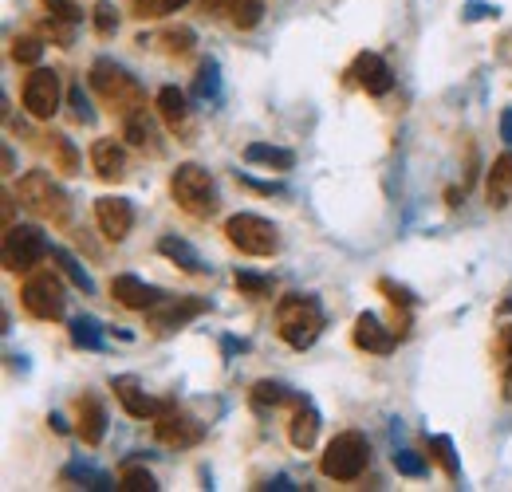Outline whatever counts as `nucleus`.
Segmentation results:
<instances>
[{"mask_svg": "<svg viewBox=\"0 0 512 492\" xmlns=\"http://www.w3.org/2000/svg\"><path fill=\"white\" fill-rule=\"evenodd\" d=\"M91 87H95V95L103 99V107L119 111L123 119L146 107V91H142V83L130 75L127 67H119L115 60H95V67H91Z\"/></svg>", "mask_w": 512, "mask_h": 492, "instance_id": "f257e3e1", "label": "nucleus"}, {"mask_svg": "<svg viewBox=\"0 0 512 492\" xmlns=\"http://www.w3.org/2000/svg\"><path fill=\"white\" fill-rule=\"evenodd\" d=\"M276 331L288 347L304 351L320 339L323 331V308L316 296H284L276 308Z\"/></svg>", "mask_w": 512, "mask_h": 492, "instance_id": "f03ea898", "label": "nucleus"}, {"mask_svg": "<svg viewBox=\"0 0 512 492\" xmlns=\"http://www.w3.org/2000/svg\"><path fill=\"white\" fill-rule=\"evenodd\" d=\"M170 197L178 201L182 213H190L197 221H205V217L217 213V185H213V178H209L201 166H193V162L174 170V178H170Z\"/></svg>", "mask_w": 512, "mask_h": 492, "instance_id": "7ed1b4c3", "label": "nucleus"}, {"mask_svg": "<svg viewBox=\"0 0 512 492\" xmlns=\"http://www.w3.org/2000/svg\"><path fill=\"white\" fill-rule=\"evenodd\" d=\"M367 461H371L367 437L363 433H339V437L327 441V449H323L320 457V469L323 477H331V481H355V477H363Z\"/></svg>", "mask_w": 512, "mask_h": 492, "instance_id": "20e7f679", "label": "nucleus"}, {"mask_svg": "<svg viewBox=\"0 0 512 492\" xmlns=\"http://www.w3.org/2000/svg\"><path fill=\"white\" fill-rule=\"evenodd\" d=\"M16 197H20L36 217H44V221H52V225H64L67 213H71L64 189L52 182V174H44V170L24 174V178H20V189H16Z\"/></svg>", "mask_w": 512, "mask_h": 492, "instance_id": "39448f33", "label": "nucleus"}, {"mask_svg": "<svg viewBox=\"0 0 512 492\" xmlns=\"http://www.w3.org/2000/svg\"><path fill=\"white\" fill-rule=\"evenodd\" d=\"M225 241L245 256H272L280 248V233L272 221H264L256 213H237L225 221Z\"/></svg>", "mask_w": 512, "mask_h": 492, "instance_id": "423d86ee", "label": "nucleus"}, {"mask_svg": "<svg viewBox=\"0 0 512 492\" xmlns=\"http://www.w3.org/2000/svg\"><path fill=\"white\" fill-rule=\"evenodd\" d=\"M48 252H52V245L40 229H32V225L4 229V268L8 272H32Z\"/></svg>", "mask_w": 512, "mask_h": 492, "instance_id": "0eeeda50", "label": "nucleus"}, {"mask_svg": "<svg viewBox=\"0 0 512 492\" xmlns=\"http://www.w3.org/2000/svg\"><path fill=\"white\" fill-rule=\"evenodd\" d=\"M20 304L36 319H60L64 315V288L52 272H32L20 288Z\"/></svg>", "mask_w": 512, "mask_h": 492, "instance_id": "6e6552de", "label": "nucleus"}, {"mask_svg": "<svg viewBox=\"0 0 512 492\" xmlns=\"http://www.w3.org/2000/svg\"><path fill=\"white\" fill-rule=\"evenodd\" d=\"M154 433H158V441L170 445V449H190V445H197V441L205 437V426H201L193 414L178 410L174 402H162V410L154 414Z\"/></svg>", "mask_w": 512, "mask_h": 492, "instance_id": "1a4fd4ad", "label": "nucleus"}, {"mask_svg": "<svg viewBox=\"0 0 512 492\" xmlns=\"http://www.w3.org/2000/svg\"><path fill=\"white\" fill-rule=\"evenodd\" d=\"M24 111L40 123H48L56 111H60V75L48 71V67H36L28 79H24Z\"/></svg>", "mask_w": 512, "mask_h": 492, "instance_id": "9d476101", "label": "nucleus"}, {"mask_svg": "<svg viewBox=\"0 0 512 492\" xmlns=\"http://www.w3.org/2000/svg\"><path fill=\"white\" fill-rule=\"evenodd\" d=\"M201 311H209L205 300H158L154 308L146 311V323L154 327V331H174V327H182V323H190L193 315H201Z\"/></svg>", "mask_w": 512, "mask_h": 492, "instance_id": "9b49d317", "label": "nucleus"}, {"mask_svg": "<svg viewBox=\"0 0 512 492\" xmlns=\"http://www.w3.org/2000/svg\"><path fill=\"white\" fill-rule=\"evenodd\" d=\"M355 347L359 351H371V355H390L394 351V343H398V335H394V327H386L379 315H371V311H363L359 319H355Z\"/></svg>", "mask_w": 512, "mask_h": 492, "instance_id": "f8f14e48", "label": "nucleus"}, {"mask_svg": "<svg viewBox=\"0 0 512 492\" xmlns=\"http://www.w3.org/2000/svg\"><path fill=\"white\" fill-rule=\"evenodd\" d=\"M95 221H99L103 237L123 241L130 233V225H134V209H130V201H123V197H99L95 201Z\"/></svg>", "mask_w": 512, "mask_h": 492, "instance_id": "ddd939ff", "label": "nucleus"}, {"mask_svg": "<svg viewBox=\"0 0 512 492\" xmlns=\"http://www.w3.org/2000/svg\"><path fill=\"white\" fill-rule=\"evenodd\" d=\"M75 433L83 437V445H99L103 437H107V410H103V402L95 398V394H83L79 402H75Z\"/></svg>", "mask_w": 512, "mask_h": 492, "instance_id": "4468645a", "label": "nucleus"}, {"mask_svg": "<svg viewBox=\"0 0 512 492\" xmlns=\"http://www.w3.org/2000/svg\"><path fill=\"white\" fill-rule=\"evenodd\" d=\"M351 75H355V83H359L367 95H386V91L394 87L390 67H386V60L383 56H375V52H363L359 60L351 63Z\"/></svg>", "mask_w": 512, "mask_h": 492, "instance_id": "2eb2a0df", "label": "nucleus"}, {"mask_svg": "<svg viewBox=\"0 0 512 492\" xmlns=\"http://www.w3.org/2000/svg\"><path fill=\"white\" fill-rule=\"evenodd\" d=\"M111 390H115V398L123 402V410H127L130 418H154V414L162 410V402H154V398L142 390V382H138V378H130V374L115 378V382H111Z\"/></svg>", "mask_w": 512, "mask_h": 492, "instance_id": "dca6fc26", "label": "nucleus"}, {"mask_svg": "<svg viewBox=\"0 0 512 492\" xmlns=\"http://www.w3.org/2000/svg\"><path fill=\"white\" fill-rule=\"evenodd\" d=\"M91 170L103 178V182H119L127 174V150L115 142V138H99L91 146Z\"/></svg>", "mask_w": 512, "mask_h": 492, "instance_id": "f3484780", "label": "nucleus"}, {"mask_svg": "<svg viewBox=\"0 0 512 492\" xmlns=\"http://www.w3.org/2000/svg\"><path fill=\"white\" fill-rule=\"evenodd\" d=\"M111 296L130 311H150L162 300V292L150 288V284H142L138 276H115V280H111Z\"/></svg>", "mask_w": 512, "mask_h": 492, "instance_id": "a211bd4d", "label": "nucleus"}, {"mask_svg": "<svg viewBox=\"0 0 512 492\" xmlns=\"http://www.w3.org/2000/svg\"><path fill=\"white\" fill-rule=\"evenodd\" d=\"M158 115L174 134H190V107H186V95L178 87H162L158 91Z\"/></svg>", "mask_w": 512, "mask_h": 492, "instance_id": "6ab92c4d", "label": "nucleus"}, {"mask_svg": "<svg viewBox=\"0 0 512 492\" xmlns=\"http://www.w3.org/2000/svg\"><path fill=\"white\" fill-rule=\"evenodd\" d=\"M485 197H489L493 209H505L512 201V150H505V154L493 162L489 182H485Z\"/></svg>", "mask_w": 512, "mask_h": 492, "instance_id": "aec40b11", "label": "nucleus"}, {"mask_svg": "<svg viewBox=\"0 0 512 492\" xmlns=\"http://www.w3.org/2000/svg\"><path fill=\"white\" fill-rule=\"evenodd\" d=\"M205 8L217 12V16H229L233 28H256L260 12H264L260 0H205Z\"/></svg>", "mask_w": 512, "mask_h": 492, "instance_id": "412c9836", "label": "nucleus"}, {"mask_svg": "<svg viewBox=\"0 0 512 492\" xmlns=\"http://www.w3.org/2000/svg\"><path fill=\"white\" fill-rule=\"evenodd\" d=\"M316 433H320V414L300 398L296 402V414H292V426H288V437L296 449H312L316 445Z\"/></svg>", "mask_w": 512, "mask_h": 492, "instance_id": "4be33fe9", "label": "nucleus"}, {"mask_svg": "<svg viewBox=\"0 0 512 492\" xmlns=\"http://www.w3.org/2000/svg\"><path fill=\"white\" fill-rule=\"evenodd\" d=\"M249 402H253L256 410H276V406H284V402H300L296 394H288V386H280V382H256L253 390H249Z\"/></svg>", "mask_w": 512, "mask_h": 492, "instance_id": "5701e85b", "label": "nucleus"}, {"mask_svg": "<svg viewBox=\"0 0 512 492\" xmlns=\"http://www.w3.org/2000/svg\"><path fill=\"white\" fill-rule=\"evenodd\" d=\"M158 252H162V256H170L174 264H182V268H186V272H193V276H201V272H205L201 256H197V252H193L182 237H162V241H158Z\"/></svg>", "mask_w": 512, "mask_h": 492, "instance_id": "b1692460", "label": "nucleus"}, {"mask_svg": "<svg viewBox=\"0 0 512 492\" xmlns=\"http://www.w3.org/2000/svg\"><path fill=\"white\" fill-rule=\"evenodd\" d=\"M245 158L249 162H260V166H268V170H292V150H280V146H264V142H253L249 150H245Z\"/></svg>", "mask_w": 512, "mask_h": 492, "instance_id": "393cba45", "label": "nucleus"}, {"mask_svg": "<svg viewBox=\"0 0 512 492\" xmlns=\"http://www.w3.org/2000/svg\"><path fill=\"white\" fill-rule=\"evenodd\" d=\"M71 343H75V347H87V351H99V347H103L99 323H95L91 315H79V319H71Z\"/></svg>", "mask_w": 512, "mask_h": 492, "instance_id": "a878e982", "label": "nucleus"}, {"mask_svg": "<svg viewBox=\"0 0 512 492\" xmlns=\"http://www.w3.org/2000/svg\"><path fill=\"white\" fill-rule=\"evenodd\" d=\"M52 256H56V264L64 268V272H67V280H71V284H75L79 292H87V296L95 292V280H91V276L83 272V264H79V260H75L71 252H64V248H52Z\"/></svg>", "mask_w": 512, "mask_h": 492, "instance_id": "bb28decb", "label": "nucleus"}, {"mask_svg": "<svg viewBox=\"0 0 512 492\" xmlns=\"http://www.w3.org/2000/svg\"><path fill=\"white\" fill-rule=\"evenodd\" d=\"M64 481H79L83 489H115V481L91 465H67L64 469Z\"/></svg>", "mask_w": 512, "mask_h": 492, "instance_id": "cd10ccee", "label": "nucleus"}, {"mask_svg": "<svg viewBox=\"0 0 512 492\" xmlns=\"http://www.w3.org/2000/svg\"><path fill=\"white\" fill-rule=\"evenodd\" d=\"M493 355H497V367L505 374V394H512V323L501 327V335L493 343Z\"/></svg>", "mask_w": 512, "mask_h": 492, "instance_id": "c85d7f7f", "label": "nucleus"}, {"mask_svg": "<svg viewBox=\"0 0 512 492\" xmlns=\"http://www.w3.org/2000/svg\"><path fill=\"white\" fill-rule=\"evenodd\" d=\"M123 134H127L130 146H150V142H154V126H150V119H146V107H142V111H134V115H127Z\"/></svg>", "mask_w": 512, "mask_h": 492, "instance_id": "c756f323", "label": "nucleus"}, {"mask_svg": "<svg viewBox=\"0 0 512 492\" xmlns=\"http://www.w3.org/2000/svg\"><path fill=\"white\" fill-rule=\"evenodd\" d=\"M217 91H221L217 63L205 60V63H201V71H197V79H193V95H197V99H217Z\"/></svg>", "mask_w": 512, "mask_h": 492, "instance_id": "7c9ffc66", "label": "nucleus"}, {"mask_svg": "<svg viewBox=\"0 0 512 492\" xmlns=\"http://www.w3.org/2000/svg\"><path fill=\"white\" fill-rule=\"evenodd\" d=\"M52 158H56V170H64V174H75L79 170V154H75V146L67 142L64 134H52Z\"/></svg>", "mask_w": 512, "mask_h": 492, "instance_id": "2f4dec72", "label": "nucleus"}, {"mask_svg": "<svg viewBox=\"0 0 512 492\" xmlns=\"http://www.w3.org/2000/svg\"><path fill=\"white\" fill-rule=\"evenodd\" d=\"M158 44H162L166 56H186V52L193 48V32L190 28H170V32L158 36Z\"/></svg>", "mask_w": 512, "mask_h": 492, "instance_id": "473e14b6", "label": "nucleus"}, {"mask_svg": "<svg viewBox=\"0 0 512 492\" xmlns=\"http://www.w3.org/2000/svg\"><path fill=\"white\" fill-rule=\"evenodd\" d=\"M430 449H434L438 465L446 469L449 481H457V477H461V465H457V457H453V441H449V437H430Z\"/></svg>", "mask_w": 512, "mask_h": 492, "instance_id": "72a5a7b5", "label": "nucleus"}, {"mask_svg": "<svg viewBox=\"0 0 512 492\" xmlns=\"http://www.w3.org/2000/svg\"><path fill=\"white\" fill-rule=\"evenodd\" d=\"M182 4H190V0H134V12H138V16H146V20H158V16L178 12Z\"/></svg>", "mask_w": 512, "mask_h": 492, "instance_id": "f704fd0d", "label": "nucleus"}, {"mask_svg": "<svg viewBox=\"0 0 512 492\" xmlns=\"http://www.w3.org/2000/svg\"><path fill=\"white\" fill-rule=\"evenodd\" d=\"M44 56V44L36 40V36H20V40H12V60L16 63H40Z\"/></svg>", "mask_w": 512, "mask_h": 492, "instance_id": "c9c22d12", "label": "nucleus"}, {"mask_svg": "<svg viewBox=\"0 0 512 492\" xmlns=\"http://www.w3.org/2000/svg\"><path fill=\"white\" fill-rule=\"evenodd\" d=\"M119 489H127V492H154V489H158V481H154L146 469H123V477H119Z\"/></svg>", "mask_w": 512, "mask_h": 492, "instance_id": "e433bc0d", "label": "nucleus"}, {"mask_svg": "<svg viewBox=\"0 0 512 492\" xmlns=\"http://www.w3.org/2000/svg\"><path fill=\"white\" fill-rule=\"evenodd\" d=\"M379 292H383V296L390 300V304H394V308H414V304H418V296H414L410 288L394 284V280H379Z\"/></svg>", "mask_w": 512, "mask_h": 492, "instance_id": "4c0bfd02", "label": "nucleus"}, {"mask_svg": "<svg viewBox=\"0 0 512 492\" xmlns=\"http://www.w3.org/2000/svg\"><path fill=\"white\" fill-rule=\"evenodd\" d=\"M394 469L406 473V477H422V473H426V461H422L414 449H398V453H394Z\"/></svg>", "mask_w": 512, "mask_h": 492, "instance_id": "58836bf2", "label": "nucleus"}, {"mask_svg": "<svg viewBox=\"0 0 512 492\" xmlns=\"http://www.w3.org/2000/svg\"><path fill=\"white\" fill-rule=\"evenodd\" d=\"M91 20H95V32H99V36H115V28H119V12H115L111 4H99V8L91 12Z\"/></svg>", "mask_w": 512, "mask_h": 492, "instance_id": "ea45409f", "label": "nucleus"}, {"mask_svg": "<svg viewBox=\"0 0 512 492\" xmlns=\"http://www.w3.org/2000/svg\"><path fill=\"white\" fill-rule=\"evenodd\" d=\"M237 288L245 296H268L272 292V280L268 276H253V272H237Z\"/></svg>", "mask_w": 512, "mask_h": 492, "instance_id": "a19ab883", "label": "nucleus"}, {"mask_svg": "<svg viewBox=\"0 0 512 492\" xmlns=\"http://www.w3.org/2000/svg\"><path fill=\"white\" fill-rule=\"evenodd\" d=\"M44 8H48L52 16H60V20L79 24V8H75V4H67V0H44Z\"/></svg>", "mask_w": 512, "mask_h": 492, "instance_id": "79ce46f5", "label": "nucleus"}, {"mask_svg": "<svg viewBox=\"0 0 512 492\" xmlns=\"http://www.w3.org/2000/svg\"><path fill=\"white\" fill-rule=\"evenodd\" d=\"M71 107H75V119H79V123H91V119H95V111H87V99H83L79 87H71Z\"/></svg>", "mask_w": 512, "mask_h": 492, "instance_id": "37998d69", "label": "nucleus"}, {"mask_svg": "<svg viewBox=\"0 0 512 492\" xmlns=\"http://www.w3.org/2000/svg\"><path fill=\"white\" fill-rule=\"evenodd\" d=\"M501 138L512 142V111H505V119H501Z\"/></svg>", "mask_w": 512, "mask_h": 492, "instance_id": "c03bdc74", "label": "nucleus"}]
</instances>
